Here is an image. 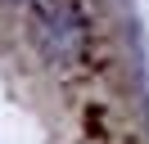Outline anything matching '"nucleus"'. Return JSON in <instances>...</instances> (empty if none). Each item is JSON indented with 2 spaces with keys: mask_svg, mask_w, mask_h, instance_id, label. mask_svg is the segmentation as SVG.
<instances>
[{
  "mask_svg": "<svg viewBox=\"0 0 149 144\" xmlns=\"http://www.w3.org/2000/svg\"><path fill=\"white\" fill-rule=\"evenodd\" d=\"M32 36L54 63H72L86 50V18L72 0H32Z\"/></svg>",
  "mask_w": 149,
  "mask_h": 144,
  "instance_id": "f257e3e1",
  "label": "nucleus"
}]
</instances>
